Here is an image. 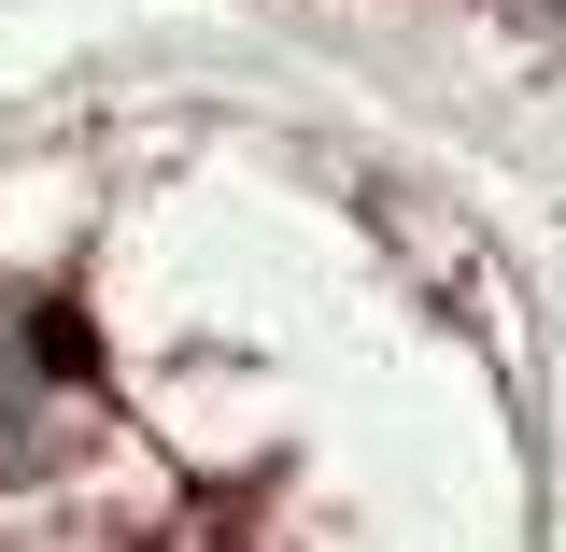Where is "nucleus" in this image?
<instances>
[{"instance_id": "1", "label": "nucleus", "mask_w": 566, "mask_h": 552, "mask_svg": "<svg viewBox=\"0 0 566 552\" xmlns=\"http://www.w3.org/2000/svg\"><path fill=\"white\" fill-rule=\"evenodd\" d=\"M510 29H538V43H566V0H495Z\"/></svg>"}]
</instances>
